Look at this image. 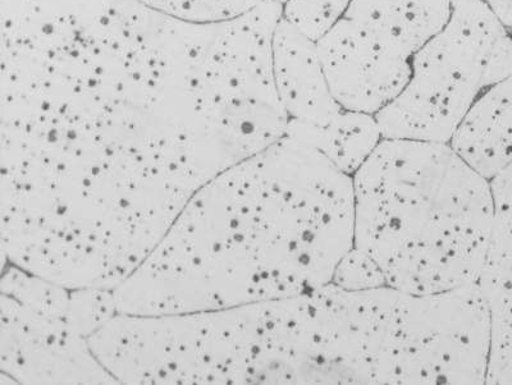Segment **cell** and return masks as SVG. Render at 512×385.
I'll use <instances>...</instances> for the list:
<instances>
[{
    "label": "cell",
    "instance_id": "6da1fadb",
    "mask_svg": "<svg viewBox=\"0 0 512 385\" xmlns=\"http://www.w3.org/2000/svg\"><path fill=\"white\" fill-rule=\"evenodd\" d=\"M354 241V178L285 132L191 197L114 288L118 313H194L304 295L332 282Z\"/></svg>",
    "mask_w": 512,
    "mask_h": 385
},
{
    "label": "cell",
    "instance_id": "7a4b0ae2",
    "mask_svg": "<svg viewBox=\"0 0 512 385\" xmlns=\"http://www.w3.org/2000/svg\"><path fill=\"white\" fill-rule=\"evenodd\" d=\"M354 178V246L388 286L431 295L478 282L495 231L491 182L450 144L383 139Z\"/></svg>",
    "mask_w": 512,
    "mask_h": 385
},
{
    "label": "cell",
    "instance_id": "3957f363",
    "mask_svg": "<svg viewBox=\"0 0 512 385\" xmlns=\"http://www.w3.org/2000/svg\"><path fill=\"white\" fill-rule=\"evenodd\" d=\"M313 301L326 384H486L489 315L477 283L431 295L329 283Z\"/></svg>",
    "mask_w": 512,
    "mask_h": 385
},
{
    "label": "cell",
    "instance_id": "277c9868",
    "mask_svg": "<svg viewBox=\"0 0 512 385\" xmlns=\"http://www.w3.org/2000/svg\"><path fill=\"white\" fill-rule=\"evenodd\" d=\"M450 21L411 58L402 93L376 114L383 139L450 144L478 96L512 73V34L483 0H451Z\"/></svg>",
    "mask_w": 512,
    "mask_h": 385
},
{
    "label": "cell",
    "instance_id": "5b68a950",
    "mask_svg": "<svg viewBox=\"0 0 512 385\" xmlns=\"http://www.w3.org/2000/svg\"><path fill=\"white\" fill-rule=\"evenodd\" d=\"M181 352L194 384H297L295 299L191 314L182 330Z\"/></svg>",
    "mask_w": 512,
    "mask_h": 385
},
{
    "label": "cell",
    "instance_id": "8992f818",
    "mask_svg": "<svg viewBox=\"0 0 512 385\" xmlns=\"http://www.w3.org/2000/svg\"><path fill=\"white\" fill-rule=\"evenodd\" d=\"M0 379L8 384H118L67 316L0 295Z\"/></svg>",
    "mask_w": 512,
    "mask_h": 385
},
{
    "label": "cell",
    "instance_id": "52a82bcc",
    "mask_svg": "<svg viewBox=\"0 0 512 385\" xmlns=\"http://www.w3.org/2000/svg\"><path fill=\"white\" fill-rule=\"evenodd\" d=\"M318 49L333 96L352 112L376 116L411 77V59L392 52L346 17L319 41Z\"/></svg>",
    "mask_w": 512,
    "mask_h": 385
},
{
    "label": "cell",
    "instance_id": "ba28073f",
    "mask_svg": "<svg viewBox=\"0 0 512 385\" xmlns=\"http://www.w3.org/2000/svg\"><path fill=\"white\" fill-rule=\"evenodd\" d=\"M496 223L478 286L489 315L486 384L512 385V180L492 187Z\"/></svg>",
    "mask_w": 512,
    "mask_h": 385
},
{
    "label": "cell",
    "instance_id": "9c48e42d",
    "mask_svg": "<svg viewBox=\"0 0 512 385\" xmlns=\"http://www.w3.org/2000/svg\"><path fill=\"white\" fill-rule=\"evenodd\" d=\"M273 75L290 119L326 125L344 109L329 87L318 43L283 18L274 32Z\"/></svg>",
    "mask_w": 512,
    "mask_h": 385
},
{
    "label": "cell",
    "instance_id": "30bf717a",
    "mask_svg": "<svg viewBox=\"0 0 512 385\" xmlns=\"http://www.w3.org/2000/svg\"><path fill=\"white\" fill-rule=\"evenodd\" d=\"M450 145L488 181L512 163V73L478 96Z\"/></svg>",
    "mask_w": 512,
    "mask_h": 385
},
{
    "label": "cell",
    "instance_id": "8fae6325",
    "mask_svg": "<svg viewBox=\"0 0 512 385\" xmlns=\"http://www.w3.org/2000/svg\"><path fill=\"white\" fill-rule=\"evenodd\" d=\"M451 0H351L346 18L411 59L450 21Z\"/></svg>",
    "mask_w": 512,
    "mask_h": 385
},
{
    "label": "cell",
    "instance_id": "7c38bea8",
    "mask_svg": "<svg viewBox=\"0 0 512 385\" xmlns=\"http://www.w3.org/2000/svg\"><path fill=\"white\" fill-rule=\"evenodd\" d=\"M286 132L313 146L349 176L363 167L383 140L376 116L346 109L326 125L290 119Z\"/></svg>",
    "mask_w": 512,
    "mask_h": 385
},
{
    "label": "cell",
    "instance_id": "4fadbf2b",
    "mask_svg": "<svg viewBox=\"0 0 512 385\" xmlns=\"http://www.w3.org/2000/svg\"><path fill=\"white\" fill-rule=\"evenodd\" d=\"M155 12L187 24H216L253 11L265 0H139Z\"/></svg>",
    "mask_w": 512,
    "mask_h": 385
},
{
    "label": "cell",
    "instance_id": "5bb4252c",
    "mask_svg": "<svg viewBox=\"0 0 512 385\" xmlns=\"http://www.w3.org/2000/svg\"><path fill=\"white\" fill-rule=\"evenodd\" d=\"M351 0H287L282 18L306 38L319 43L345 18Z\"/></svg>",
    "mask_w": 512,
    "mask_h": 385
},
{
    "label": "cell",
    "instance_id": "9a60e30c",
    "mask_svg": "<svg viewBox=\"0 0 512 385\" xmlns=\"http://www.w3.org/2000/svg\"><path fill=\"white\" fill-rule=\"evenodd\" d=\"M118 314L114 288L90 287L71 290L67 319L82 336L90 338Z\"/></svg>",
    "mask_w": 512,
    "mask_h": 385
},
{
    "label": "cell",
    "instance_id": "2e32d148",
    "mask_svg": "<svg viewBox=\"0 0 512 385\" xmlns=\"http://www.w3.org/2000/svg\"><path fill=\"white\" fill-rule=\"evenodd\" d=\"M331 283L346 291H367L388 286L376 260L356 246L340 260Z\"/></svg>",
    "mask_w": 512,
    "mask_h": 385
},
{
    "label": "cell",
    "instance_id": "e0dca14e",
    "mask_svg": "<svg viewBox=\"0 0 512 385\" xmlns=\"http://www.w3.org/2000/svg\"><path fill=\"white\" fill-rule=\"evenodd\" d=\"M512 34V0H483Z\"/></svg>",
    "mask_w": 512,
    "mask_h": 385
},
{
    "label": "cell",
    "instance_id": "ac0fdd59",
    "mask_svg": "<svg viewBox=\"0 0 512 385\" xmlns=\"http://www.w3.org/2000/svg\"><path fill=\"white\" fill-rule=\"evenodd\" d=\"M274 2L285 4L287 2V0H274Z\"/></svg>",
    "mask_w": 512,
    "mask_h": 385
}]
</instances>
